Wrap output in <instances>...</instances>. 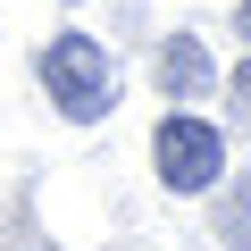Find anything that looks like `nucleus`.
<instances>
[{
  "mask_svg": "<svg viewBox=\"0 0 251 251\" xmlns=\"http://www.w3.org/2000/svg\"><path fill=\"white\" fill-rule=\"evenodd\" d=\"M42 84H50V100H59L67 117H100V109H109V92H117L109 50H100L92 34H59V42L42 50Z\"/></svg>",
  "mask_w": 251,
  "mask_h": 251,
  "instance_id": "f257e3e1",
  "label": "nucleus"
},
{
  "mask_svg": "<svg viewBox=\"0 0 251 251\" xmlns=\"http://www.w3.org/2000/svg\"><path fill=\"white\" fill-rule=\"evenodd\" d=\"M151 151H159V176H168V193H201V184H218V168H226V143L209 134L201 117H168Z\"/></svg>",
  "mask_w": 251,
  "mask_h": 251,
  "instance_id": "f03ea898",
  "label": "nucleus"
},
{
  "mask_svg": "<svg viewBox=\"0 0 251 251\" xmlns=\"http://www.w3.org/2000/svg\"><path fill=\"white\" fill-rule=\"evenodd\" d=\"M159 75H168V92H201V75H209V59H201L193 42H168V50H159Z\"/></svg>",
  "mask_w": 251,
  "mask_h": 251,
  "instance_id": "7ed1b4c3",
  "label": "nucleus"
},
{
  "mask_svg": "<svg viewBox=\"0 0 251 251\" xmlns=\"http://www.w3.org/2000/svg\"><path fill=\"white\" fill-rule=\"evenodd\" d=\"M234 117H243V126H251V67H243V75H234Z\"/></svg>",
  "mask_w": 251,
  "mask_h": 251,
  "instance_id": "20e7f679",
  "label": "nucleus"
},
{
  "mask_svg": "<svg viewBox=\"0 0 251 251\" xmlns=\"http://www.w3.org/2000/svg\"><path fill=\"white\" fill-rule=\"evenodd\" d=\"M243 34H251V0H243Z\"/></svg>",
  "mask_w": 251,
  "mask_h": 251,
  "instance_id": "39448f33",
  "label": "nucleus"
}]
</instances>
